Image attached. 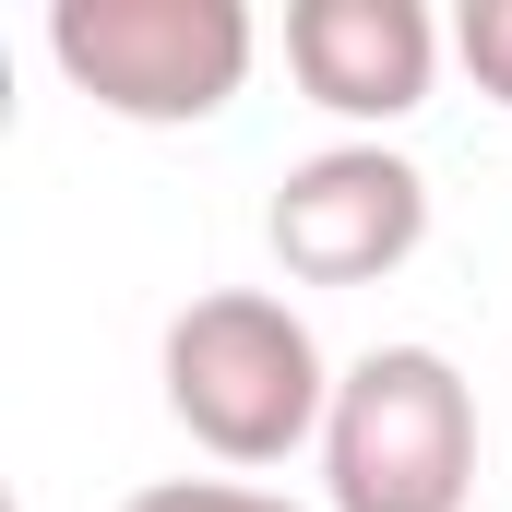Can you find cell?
Returning a JSON list of instances; mask_svg holds the SVG:
<instances>
[{
	"label": "cell",
	"mask_w": 512,
	"mask_h": 512,
	"mask_svg": "<svg viewBox=\"0 0 512 512\" xmlns=\"http://www.w3.org/2000/svg\"><path fill=\"white\" fill-rule=\"evenodd\" d=\"M48 60L108 120L191 131L251 84L262 24L239 0H48Z\"/></svg>",
	"instance_id": "cell-3"
},
{
	"label": "cell",
	"mask_w": 512,
	"mask_h": 512,
	"mask_svg": "<svg viewBox=\"0 0 512 512\" xmlns=\"http://www.w3.org/2000/svg\"><path fill=\"white\" fill-rule=\"evenodd\" d=\"M262 239H274V262L298 286H382L429 239V179L393 143H322V155H298L274 179Z\"/></svg>",
	"instance_id": "cell-4"
},
{
	"label": "cell",
	"mask_w": 512,
	"mask_h": 512,
	"mask_svg": "<svg viewBox=\"0 0 512 512\" xmlns=\"http://www.w3.org/2000/svg\"><path fill=\"white\" fill-rule=\"evenodd\" d=\"M167 417L215 453V465H286L298 441H322L334 417V358L322 334L274 298V286H215L167 322Z\"/></svg>",
	"instance_id": "cell-1"
},
{
	"label": "cell",
	"mask_w": 512,
	"mask_h": 512,
	"mask_svg": "<svg viewBox=\"0 0 512 512\" xmlns=\"http://www.w3.org/2000/svg\"><path fill=\"white\" fill-rule=\"evenodd\" d=\"M322 489L334 512H465L477 501V393L441 346L346 358L322 417Z\"/></svg>",
	"instance_id": "cell-2"
},
{
	"label": "cell",
	"mask_w": 512,
	"mask_h": 512,
	"mask_svg": "<svg viewBox=\"0 0 512 512\" xmlns=\"http://www.w3.org/2000/svg\"><path fill=\"white\" fill-rule=\"evenodd\" d=\"M286 72H298L310 108L393 131L441 84V24H429V0H298L286 12Z\"/></svg>",
	"instance_id": "cell-5"
},
{
	"label": "cell",
	"mask_w": 512,
	"mask_h": 512,
	"mask_svg": "<svg viewBox=\"0 0 512 512\" xmlns=\"http://www.w3.org/2000/svg\"><path fill=\"white\" fill-rule=\"evenodd\" d=\"M120 512H298L286 489H239V477H155V489H131Z\"/></svg>",
	"instance_id": "cell-7"
},
{
	"label": "cell",
	"mask_w": 512,
	"mask_h": 512,
	"mask_svg": "<svg viewBox=\"0 0 512 512\" xmlns=\"http://www.w3.org/2000/svg\"><path fill=\"white\" fill-rule=\"evenodd\" d=\"M453 60L477 72L489 108H512V0H465V12H453Z\"/></svg>",
	"instance_id": "cell-6"
}]
</instances>
